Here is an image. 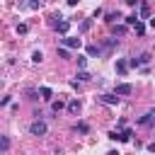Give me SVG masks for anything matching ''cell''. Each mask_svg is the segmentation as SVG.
<instances>
[{"instance_id": "25", "label": "cell", "mask_w": 155, "mask_h": 155, "mask_svg": "<svg viewBox=\"0 0 155 155\" xmlns=\"http://www.w3.org/2000/svg\"><path fill=\"white\" fill-rule=\"evenodd\" d=\"M78 65L85 68V65H87V56H78Z\"/></svg>"}, {"instance_id": "11", "label": "cell", "mask_w": 155, "mask_h": 155, "mask_svg": "<svg viewBox=\"0 0 155 155\" xmlns=\"http://www.w3.org/2000/svg\"><path fill=\"white\" fill-rule=\"evenodd\" d=\"M7 148H10V138L2 136V138H0V153H7Z\"/></svg>"}, {"instance_id": "18", "label": "cell", "mask_w": 155, "mask_h": 155, "mask_svg": "<svg viewBox=\"0 0 155 155\" xmlns=\"http://www.w3.org/2000/svg\"><path fill=\"white\" fill-rule=\"evenodd\" d=\"M31 61H34V63H41V61H44V53H41V51H34V53H31Z\"/></svg>"}, {"instance_id": "1", "label": "cell", "mask_w": 155, "mask_h": 155, "mask_svg": "<svg viewBox=\"0 0 155 155\" xmlns=\"http://www.w3.org/2000/svg\"><path fill=\"white\" fill-rule=\"evenodd\" d=\"M29 133H31V136H46V133H48V126H46V121H41V119L31 121V124H29Z\"/></svg>"}, {"instance_id": "15", "label": "cell", "mask_w": 155, "mask_h": 155, "mask_svg": "<svg viewBox=\"0 0 155 155\" xmlns=\"http://www.w3.org/2000/svg\"><path fill=\"white\" fill-rule=\"evenodd\" d=\"M97 53H99V46L97 44H90L87 46V56H97Z\"/></svg>"}, {"instance_id": "24", "label": "cell", "mask_w": 155, "mask_h": 155, "mask_svg": "<svg viewBox=\"0 0 155 155\" xmlns=\"http://www.w3.org/2000/svg\"><path fill=\"white\" fill-rule=\"evenodd\" d=\"M58 56H61V58H70V53H68V46H65V48H58Z\"/></svg>"}, {"instance_id": "3", "label": "cell", "mask_w": 155, "mask_h": 155, "mask_svg": "<svg viewBox=\"0 0 155 155\" xmlns=\"http://www.w3.org/2000/svg\"><path fill=\"white\" fill-rule=\"evenodd\" d=\"M138 124H140V126H145V128H155V114H153V111L143 114V116L138 119Z\"/></svg>"}, {"instance_id": "7", "label": "cell", "mask_w": 155, "mask_h": 155, "mask_svg": "<svg viewBox=\"0 0 155 155\" xmlns=\"http://www.w3.org/2000/svg\"><path fill=\"white\" fill-rule=\"evenodd\" d=\"M68 111H70V114H78V111H80V102H78V99H70V102H68Z\"/></svg>"}, {"instance_id": "12", "label": "cell", "mask_w": 155, "mask_h": 155, "mask_svg": "<svg viewBox=\"0 0 155 155\" xmlns=\"http://www.w3.org/2000/svg\"><path fill=\"white\" fill-rule=\"evenodd\" d=\"M116 19H121V15H119V12H107V22H109V24H114Z\"/></svg>"}, {"instance_id": "5", "label": "cell", "mask_w": 155, "mask_h": 155, "mask_svg": "<svg viewBox=\"0 0 155 155\" xmlns=\"http://www.w3.org/2000/svg\"><path fill=\"white\" fill-rule=\"evenodd\" d=\"M99 99L104 102V104H119V94L114 92V94H99Z\"/></svg>"}, {"instance_id": "32", "label": "cell", "mask_w": 155, "mask_h": 155, "mask_svg": "<svg viewBox=\"0 0 155 155\" xmlns=\"http://www.w3.org/2000/svg\"><path fill=\"white\" fill-rule=\"evenodd\" d=\"M68 5H70V7H75V5H78V0H68Z\"/></svg>"}, {"instance_id": "17", "label": "cell", "mask_w": 155, "mask_h": 155, "mask_svg": "<svg viewBox=\"0 0 155 155\" xmlns=\"http://www.w3.org/2000/svg\"><path fill=\"white\" fill-rule=\"evenodd\" d=\"M138 19H140L138 15H128V17H126V24H128V27H133V24H136Z\"/></svg>"}, {"instance_id": "22", "label": "cell", "mask_w": 155, "mask_h": 155, "mask_svg": "<svg viewBox=\"0 0 155 155\" xmlns=\"http://www.w3.org/2000/svg\"><path fill=\"white\" fill-rule=\"evenodd\" d=\"M133 29H136V34H143V31H145V27H143V24H140V19H138V22H136V24H133Z\"/></svg>"}, {"instance_id": "19", "label": "cell", "mask_w": 155, "mask_h": 155, "mask_svg": "<svg viewBox=\"0 0 155 155\" xmlns=\"http://www.w3.org/2000/svg\"><path fill=\"white\" fill-rule=\"evenodd\" d=\"M114 34L124 36V34H126V27H124V24H116V27H114Z\"/></svg>"}, {"instance_id": "29", "label": "cell", "mask_w": 155, "mask_h": 155, "mask_svg": "<svg viewBox=\"0 0 155 155\" xmlns=\"http://www.w3.org/2000/svg\"><path fill=\"white\" fill-rule=\"evenodd\" d=\"M150 61V53H140V63H148Z\"/></svg>"}, {"instance_id": "33", "label": "cell", "mask_w": 155, "mask_h": 155, "mask_svg": "<svg viewBox=\"0 0 155 155\" xmlns=\"http://www.w3.org/2000/svg\"><path fill=\"white\" fill-rule=\"evenodd\" d=\"M124 2H126V5H136L138 0H124Z\"/></svg>"}, {"instance_id": "30", "label": "cell", "mask_w": 155, "mask_h": 155, "mask_svg": "<svg viewBox=\"0 0 155 155\" xmlns=\"http://www.w3.org/2000/svg\"><path fill=\"white\" fill-rule=\"evenodd\" d=\"M148 24H150V27L155 29V17H148Z\"/></svg>"}, {"instance_id": "26", "label": "cell", "mask_w": 155, "mask_h": 155, "mask_svg": "<svg viewBox=\"0 0 155 155\" xmlns=\"http://www.w3.org/2000/svg\"><path fill=\"white\" fill-rule=\"evenodd\" d=\"M109 138H111V140H121V133H119V131H109Z\"/></svg>"}, {"instance_id": "14", "label": "cell", "mask_w": 155, "mask_h": 155, "mask_svg": "<svg viewBox=\"0 0 155 155\" xmlns=\"http://www.w3.org/2000/svg\"><path fill=\"white\" fill-rule=\"evenodd\" d=\"M39 94H41V99H51V94H53V92H51V87H41V90H39Z\"/></svg>"}, {"instance_id": "6", "label": "cell", "mask_w": 155, "mask_h": 155, "mask_svg": "<svg viewBox=\"0 0 155 155\" xmlns=\"http://www.w3.org/2000/svg\"><path fill=\"white\" fill-rule=\"evenodd\" d=\"M56 29H58L61 34H65V31L70 29V22H68V19H63V22H56Z\"/></svg>"}, {"instance_id": "10", "label": "cell", "mask_w": 155, "mask_h": 155, "mask_svg": "<svg viewBox=\"0 0 155 155\" xmlns=\"http://www.w3.org/2000/svg\"><path fill=\"white\" fill-rule=\"evenodd\" d=\"M131 136H133V131H131V128H124V131H121V143H128Z\"/></svg>"}, {"instance_id": "28", "label": "cell", "mask_w": 155, "mask_h": 155, "mask_svg": "<svg viewBox=\"0 0 155 155\" xmlns=\"http://www.w3.org/2000/svg\"><path fill=\"white\" fill-rule=\"evenodd\" d=\"M39 5H41V0H31V2H29V7H31V10H36Z\"/></svg>"}, {"instance_id": "4", "label": "cell", "mask_w": 155, "mask_h": 155, "mask_svg": "<svg viewBox=\"0 0 155 155\" xmlns=\"http://www.w3.org/2000/svg\"><path fill=\"white\" fill-rule=\"evenodd\" d=\"M114 92H116V94H121V97H126V94H131V92H133V85H131V82H119V85L114 87Z\"/></svg>"}, {"instance_id": "31", "label": "cell", "mask_w": 155, "mask_h": 155, "mask_svg": "<svg viewBox=\"0 0 155 155\" xmlns=\"http://www.w3.org/2000/svg\"><path fill=\"white\" fill-rule=\"evenodd\" d=\"M148 150H150V153H155V143H148Z\"/></svg>"}, {"instance_id": "2", "label": "cell", "mask_w": 155, "mask_h": 155, "mask_svg": "<svg viewBox=\"0 0 155 155\" xmlns=\"http://www.w3.org/2000/svg\"><path fill=\"white\" fill-rule=\"evenodd\" d=\"M61 44L68 46V48H80V46H82V39H78V36H63Z\"/></svg>"}, {"instance_id": "16", "label": "cell", "mask_w": 155, "mask_h": 155, "mask_svg": "<svg viewBox=\"0 0 155 155\" xmlns=\"http://www.w3.org/2000/svg\"><path fill=\"white\" fill-rule=\"evenodd\" d=\"M63 107H65V104H63V102H61V99H56V102H51V109H53V111H56V114H58V111H61V109H63Z\"/></svg>"}, {"instance_id": "27", "label": "cell", "mask_w": 155, "mask_h": 155, "mask_svg": "<svg viewBox=\"0 0 155 155\" xmlns=\"http://www.w3.org/2000/svg\"><path fill=\"white\" fill-rule=\"evenodd\" d=\"M27 29H29L27 24H17V34H27Z\"/></svg>"}, {"instance_id": "8", "label": "cell", "mask_w": 155, "mask_h": 155, "mask_svg": "<svg viewBox=\"0 0 155 155\" xmlns=\"http://www.w3.org/2000/svg\"><path fill=\"white\" fill-rule=\"evenodd\" d=\"M150 15V7H148V2H140V7H138V17H148Z\"/></svg>"}, {"instance_id": "20", "label": "cell", "mask_w": 155, "mask_h": 155, "mask_svg": "<svg viewBox=\"0 0 155 155\" xmlns=\"http://www.w3.org/2000/svg\"><path fill=\"white\" fill-rule=\"evenodd\" d=\"M87 131H90V126H87L85 121H80V124H78V133H87Z\"/></svg>"}, {"instance_id": "21", "label": "cell", "mask_w": 155, "mask_h": 155, "mask_svg": "<svg viewBox=\"0 0 155 155\" xmlns=\"http://www.w3.org/2000/svg\"><path fill=\"white\" fill-rule=\"evenodd\" d=\"M90 27H92V19H85V22H82V24H80V31H87V29H90Z\"/></svg>"}, {"instance_id": "9", "label": "cell", "mask_w": 155, "mask_h": 155, "mask_svg": "<svg viewBox=\"0 0 155 155\" xmlns=\"http://www.w3.org/2000/svg\"><path fill=\"white\" fill-rule=\"evenodd\" d=\"M128 68H131V65H128L126 61H116V73H121V75H124V73H126Z\"/></svg>"}, {"instance_id": "13", "label": "cell", "mask_w": 155, "mask_h": 155, "mask_svg": "<svg viewBox=\"0 0 155 155\" xmlns=\"http://www.w3.org/2000/svg\"><path fill=\"white\" fill-rule=\"evenodd\" d=\"M78 80H80V82H87V80H92V75H90L87 70H80V73H78Z\"/></svg>"}, {"instance_id": "23", "label": "cell", "mask_w": 155, "mask_h": 155, "mask_svg": "<svg viewBox=\"0 0 155 155\" xmlns=\"http://www.w3.org/2000/svg\"><path fill=\"white\" fill-rule=\"evenodd\" d=\"M128 65H131V68H138V65H143V63H140V56H138V58H131V61H128Z\"/></svg>"}]
</instances>
